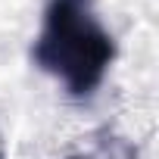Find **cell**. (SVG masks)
<instances>
[{
  "mask_svg": "<svg viewBox=\"0 0 159 159\" xmlns=\"http://www.w3.org/2000/svg\"><path fill=\"white\" fill-rule=\"evenodd\" d=\"M31 56L72 97H91L106 78L116 44L97 22L91 0H50Z\"/></svg>",
  "mask_w": 159,
  "mask_h": 159,
  "instance_id": "cell-1",
  "label": "cell"
},
{
  "mask_svg": "<svg viewBox=\"0 0 159 159\" xmlns=\"http://www.w3.org/2000/svg\"><path fill=\"white\" fill-rule=\"evenodd\" d=\"M0 159H3V147H0Z\"/></svg>",
  "mask_w": 159,
  "mask_h": 159,
  "instance_id": "cell-2",
  "label": "cell"
},
{
  "mask_svg": "<svg viewBox=\"0 0 159 159\" xmlns=\"http://www.w3.org/2000/svg\"><path fill=\"white\" fill-rule=\"evenodd\" d=\"M69 159H81V156H69Z\"/></svg>",
  "mask_w": 159,
  "mask_h": 159,
  "instance_id": "cell-3",
  "label": "cell"
}]
</instances>
